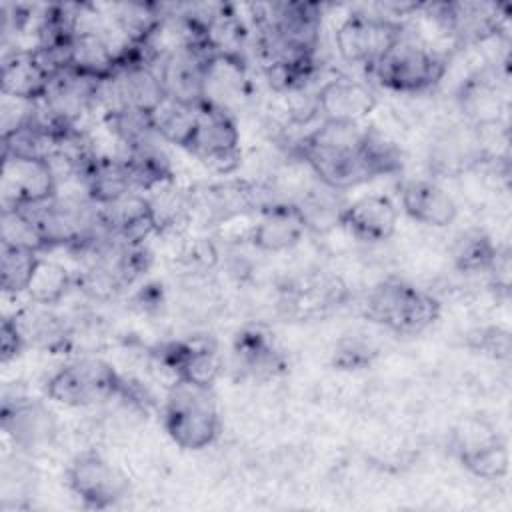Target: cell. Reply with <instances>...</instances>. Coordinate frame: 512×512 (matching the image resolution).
<instances>
[{"label": "cell", "mask_w": 512, "mask_h": 512, "mask_svg": "<svg viewBox=\"0 0 512 512\" xmlns=\"http://www.w3.org/2000/svg\"><path fill=\"white\" fill-rule=\"evenodd\" d=\"M364 130L356 122L322 120L300 138L296 148L324 186L346 190L372 180L362 154Z\"/></svg>", "instance_id": "cell-1"}, {"label": "cell", "mask_w": 512, "mask_h": 512, "mask_svg": "<svg viewBox=\"0 0 512 512\" xmlns=\"http://www.w3.org/2000/svg\"><path fill=\"white\" fill-rule=\"evenodd\" d=\"M362 312L396 334H418L436 322L440 302L406 280L386 278L366 294Z\"/></svg>", "instance_id": "cell-2"}, {"label": "cell", "mask_w": 512, "mask_h": 512, "mask_svg": "<svg viewBox=\"0 0 512 512\" xmlns=\"http://www.w3.org/2000/svg\"><path fill=\"white\" fill-rule=\"evenodd\" d=\"M162 422L168 436L186 450H202L220 434V416L210 388L176 380L166 394Z\"/></svg>", "instance_id": "cell-3"}, {"label": "cell", "mask_w": 512, "mask_h": 512, "mask_svg": "<svg viewBox=\"0 0 512 512\" xmlns=\"http://www.w3.org/2000/svg\"><path fill=\"white\" fill-rule=\"evenodd\" d=\"M126 386L112 364L96 356H78L46 380L48 398L64 406H94L120 398Z\"/></svg>", "instance_id": "cell-4"}, {"label": "cell", "mask_w": 512, "mask_h": 512, "mask_svg": "<svg viewBox=\"0 0 512 512\" xmlns=\"http://www.w3.org/2000/svg\"><path fill=\"white\" fill-rule=\"evenodd\" d=\"M446 70V60L424 42L402 38L374 64L370 74L376 82L392 92L416 94L432 88Z\"/></svg>", "instance_id": "cell-5"}, {"label": "cell", "mask_w": 512, "mask_h": 512, "mask_svg": "<svg viewBox=\"0 0 512 512\" xmlns=\"http://www.w3.org/2000/svg\"><path fill=\"white\" fill-rule=\"evenodd\" d=\"M400 20L384 14L352 12L336 28L334 42L344 62L362 66L368 72L402 38Z\"/></svg>", "instance_id": "cell-6"}, {"label": "cell", "mask_w": 512, "mask_h": 512, "mask_svg": "<svg viewBox=\"0 0 512 512\" xmlns=\"http://www.w3.org/2000/svg\"><path fill=\"white\" fill-rule=\"evenodd\" d=\"M186 150L218 174L234 172L240 164V132L232 112L210 100L198 104L196 128Z\"/></svg>", "instance_id": "cell-7"}, {"label": "cell", "mask_w": 512, "mask_h": 512, "mask_svg": "<svg viewBox=\"0 0 512 512\" xmlns=\"http://www.w3.org/2000/svg\"><path fill=\"white\" fill-rule=\"evenodd\" d=\"M66 482L84 506L96 510L112 508L130 494L128 476L98 452L78 454L66 470Z\"/></svg>", "instance_id": "cell-8"}, {"label": "cell", "mask_w": 512, "mask_h": 512, "mask_svg": "<svg viewBox=\"0 0 512 512\" xmlns=\"http://www.w3.org/2000/svg\"><path fill=\"white\" fill-rule=\"evenodd\" d=\"M56 194L58 182L48 160H4L2 210L36 206Z\"/></svg>", "instance_id": "cell-9"}, {"label": "cell", "mask_w": 512, "mask_h": 512, "mask_svg": "<svg viewBox=\"0 0 512 512\" xmlns=\"http://www.w3.org/2000/svg\"><path fill=\"white\" fill-rule=\"evenodd\" d=\"M162 366H166L176 380L196 386L212 388L220 374L218 348L208 338L170 340L160 344L156 352Z\"/></svg>", "instance_id": "cell-10"}, {"label": "cell", "mask_w": 512, "mask_h": 512, "mask_svg": "<svg viewBox=\"0 0 512 512\" xmlns=\"http://www.w3.org/2000/svg\"><path fill=\"white\" fill-rule=\"evenodd\" d=\"M2 428L18 448L32 452L48 446L54 440L56 418L38 400L4 398Z\"/></svg>", "instance_id": "cell-11"}, {"label": "cell", "mask_w": 512, "mask_h": 512, "mask_svg": "<svg viewBox=\"0 0 512 512\" xmlns=\"http://www.w3.org/2000/svg\"><path fill=\"white\" fill-rule=\"evenodd\" d=\"M318 116L322 120L356 122L360 124L378 106L374 90L354 78L338 76L330 78L316 90Z\"/></svg>", "instance_id": "cell-12"}, {"label": "cell", "mask_w": 512, "mask_h": 512, "mask_svg": "<svg viewBox=\"0 0 512 512\" xmlns=\"http://www.w3.org/2000/svg\"><path fill=\"white\" fill-rule=\"evenodd\" d=\"M306 222L296 202H272L258 212L256 224L248 232V240L262 252H284L294 248L304 232Z\"/></svg>", "instance_id": "cell-13"}, {"label": "cell", "mask_w": 512, "mask_h": 512, "mask_svg": "<svg viewBox=\"0 0 512 512\" xmlns=\"http://www.w3.org/2000/svg\"><path fill=\"white\" fill-rule=\"evenodd\" d=\"M440 26L462 42H478L498 32L502 14L488 2H442L428 6Z\"/></svg>", "instance_id": "cell-14"}, {"label": "cell", "mask_w": 512, "mask_h": 512, "mask_svg": "<svg viewBox=\"0 0 512 512\" xmlns=\"http://www.w3.org/2000/svg\"><path fill=\"white\" fill-rule=\"evenodd\" d=\"M98 208L104 230L122 244H144V240L156 232L150 202L144 192L132 190Z\"/></svg>", "instance_id": "cell-15"}, {"label": "cell", "mask_w": 512, "mask_h": 512, "mask_svg": "<svg viewBox=\"0 0 512 512\" xmlns=\"http://www.w3.org/2000/svg\"><path fill=\"white\" fill-rule=\"evenodd\" d=\"M398 208L384 194H366L348 202L340 226L362 242H384L396 232Z\"/></svg>", "instance_id": "cell-16"}, {"label": "cell", "mask_w": 512, "mask_h": 512, "mask_svg": "<svg viewBox=\"0 0 512 512\" xmlns=\"http://www.w3.org/2000/svg\"><path fill=\"white\" fill-rule=\"evenodd\" d=\"M50 74L42 68L30 48L6 52L0 68V90L6 98L38 102L50 86Z\"/></svg>", "instance_id": "cell-17"}, {"label": "cell", "mask_w": 512, "mask_h": 512, "mask_svg": "<svg viewBox=\"0 0 512 512\" xmlns=\"http://www.w3.org/2000/svg\"><path fill=\"white\" fill-rule=\"evenodd\" d=\"M402 210L416 222L428 226H448L458 216V206L454 198L432 180H408L400 188Z\"/></svg>", "instance_id": "cell-18"}, {"label": "cell", "mask_w": 512, "mask_h": 512, "mask_svg": "<svg viewBox=\"0 0 512 512\" xmlns=\"http://www.w3.org/2000/svg\"><path fill=\"white\" fill-rule=\"evenodd\" d=\"M232 352L238 366L254 378H272L286 368L272 336L258 326L242 328L234 338Z\"/></svg>", "instance_id": "cell-19"}, {"label": "cell", "mask_w": 512, "mask_h": 512, "mask_svg": "<svg viewBox=\"0 0 512 512\" xmlns=\"http://www.w3.org/2000/svg\"><path fill=\"white\" fill-rule=\"evenodd\" d=\"M118 158L122 160L132 188L136 192H152L168 182H174V170L170 158L158 146V142H148L134 148H122Z\"/></svg>", "instance_id": "cell-20"}, {"label": "cell", "mask_w": 512, "mask_h": 512, "mask_svg": "<svg viewBox=\"0 0 512 512\" xmlns=\"http://www.w3.org/2000/svg\"><path fill=\"white\" fill-rule=\"evenodd\" d=\"M80 186L84 190V196H88L98 206L108 204L134 190L130 176L118 154H98L84 172Z\"/></svg>", "instance_id": "cell-21"}, {"label": "cell", "mask_w": 512, "mask_h": 512, "mask_svg": "<svg viewBox=\"0 0 512 512\" xmlns=\"http://www.w3.org/2000/svg\"><path fill=\"white\" fill-rule=\"evenodd\" d=\"M24 336V342H32L44 348H60L68 342L70 332L62 316L54 314L50 306L32 302L30 306L22 308L18 314L12 316Z\"/></svg>", "instance_id": "cell-22"}, {"label": "cell", "mask_w": 512, "mask_h": 512, "mask_svg": "<svg viewBox=\"0 0 512 512\" xmlns=\"http://www.w3.org/2000/svg\"><path fill=\"white\" fill-rule=\"evenodd\" d=\"M198 106H188L172 98H164L152 112V124L160 140L186 148L196 128Z\"/></svg>", "instance_id": "cell-23"}, {"label": "cell", "mask_w": 512, "mask_h": 512, "mask_svg": "<svg viewBox=\"0 0 512 512\" xmlns=\"http://www.w3.org/2000/svg\"><path fill=\"white\" fill-rule=\"evenodd\" d=\"M104 122L122 148H134L158 140L150 112L136 108H116L104 112Z\"/></svg>", "instance_id": "cell-24"}, {"label": "cell", "mask_w": 512, "mask_h": 512, "mask_svg": "<svg viewBox=\"0 0 512 512\" xmlns=\"http://www.w3.org/2000/svg\"><path fill=\"white\" fill-rule=\"evenodd\" d=\"M40 256L34 250L0 244V286L4 294L26 292Z\"/></svg>", "instance_id": "cell-25"}, {"label": "cell", "mask_w": 512, "mask_h": 512, "mask_svg": "<svg viewBox=\"0 0 512 512\" xmlns=\"http://www.w3.org/2000/svg\"><path fill=\"white\" fill-rule=\"evenodd\" d=\"M72 284H74V274H70L62 264L40 258L38 268L26 288V294L36 304L54 306L66 296Z\"/></svg>", "instance_id": "cell-26"}, {"label": "cell", "mask_w": 512, "mask_h": 512, "mask_svg": "<svg viewBox=\"0 0 512 512\" xmlns=\"http://www.w3.org/2000/svg\"><path fill=\"white\" fill-rule=\"evenodd\" d=\"M498 252H500L498 246H494L488 234H484L482 230H468L456 240L452 258H454V266L460 272L474 274V272L490 270Z\"/></svg>", "instance_id": "cell-27"}, {"label": "cell", "mask_w": 512, "mask_h": 512, "mask_svg": "<svg viewBox=\"0 0 512 512\" xmlns=\"http://www.w3.org/2000/svg\"><path fill=\"white\" fill-rule=\"evenodd\" d=\"M338 190L324 186V190H310L296 206L300 208L306 228H312L316 232H326L334 226H340L344 202L336 196Z\"/></svg>", "instance_id": "cell-28"}, {"label": "cell", "mask_w": 512, "mask_h": 512, "mask_svg": "<svg viewBox=\"0 0 512 512\" xmlns=\"http://www.w3.org/2000/svg\"><path fill=\"white\" fill-rule=\"evenodd\" d=\"M362 154H364V162H366L370 178L394 174V172H400V168H402L400 148L392 140H388L382 132H378L376 128L364 130Z\"/></svg>", "instance_id": "cell-29"}, {"label": "cell", "mask_w": 512, "mask_h": 512, "mask_svg": "<svg viewBox=\"0 0 512 512\" xmlns=\"http://www.w3.org/2000/svg\"><path fill=\"white\" fill-rule=\"evenodd\" d=\"M0 244L28 248V250H34V252L46 250V244H44L32 216L22 208L2 210Z\"/></svg>", "instance_id": "cell-30"}, {"label": "cell", "mask_w": 512, "mask_h": 512, "mask_svg": "<svg viewBox=\"0 0 512 512\" xmlns=\"http://www.w3.org/2000/svg\"><path fill=\"white\" fill-rule=\"evenodd\" d=\"M376 354L378 350L370 340L362 336H344L332 352V364L340 370H362L372 364Z\"/></svg>", "instance_id": "cell-31"}, {"label": "cell", "mask_w": 512, "mask_h": 512, "mask_svg": "<svg viewBox=\"0 0 512 512\" xmlns=\"http://www.w3.org/2000/svg\"><path fill=\"white\" fill-rule=\"evenodd\" d=\"M26 346L24 342V336L16 324V320L10 316H6L2 320V326H0V360L6 364L10 362L12 358H16L22 348Z\"/></svg>", "instance_id": "cell-32"}, {"label": "cell", "mask_w": 512, "mask_h": 512, "mask_svg": "<svg viewBox=\"0 0 512 512\" xmlns=\"http://www.w3.org/2000/svg\"><path fill=\"white\" fill-rule=\"evenodd\" d=\"M480 348H484L486 352H490L494 356H502V358L508 356V352H510L508 332L498 330V328H490L488 332H482Z\"/></svg>", "instance_id": "cell-33"}]
</instances>
